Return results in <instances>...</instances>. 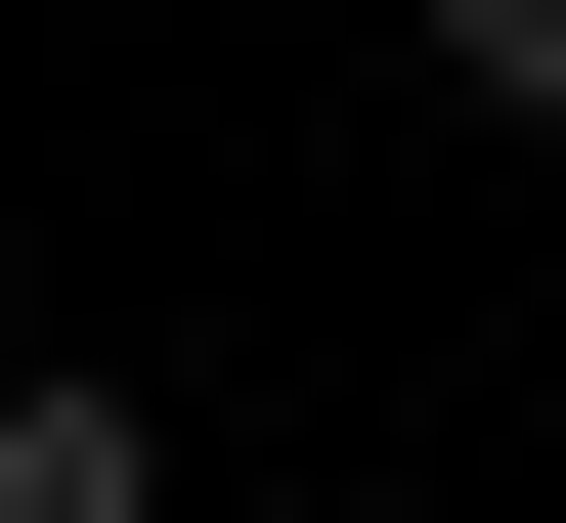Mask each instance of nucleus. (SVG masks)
I'll list each match as a JSON object with an SVG mask.
<instances>
[{
	"mask_svg": "<svg viewBox=\"0 0 566 523\" xmlns=\"http://www.w3.org/2000/svg\"><path fill=\"white\" fill-rule=\"evenodd\" d=\"M436 87H480V132H566V0H436Z\"/></svg>",
	"mask_w": 566,
	"mask_h": 523,
	"instance_id": "obj_2",
	"label": "nucleus"
},
{
	"mask_svg": "<svg viewBox=\"0 0 566 523\" xmlns=\"http://www.w3.org/2000/svg\"><path fill=\"white\" fill-rule=\"evenodd\" d=\"M0 523H175V437H132L87 349H0Z\"/></svg>",
	"mask_w": 566,
	"mask_h": 523,
	"instance_id": "obj_1",
	"label": "nucleus"
}]
</instances>
